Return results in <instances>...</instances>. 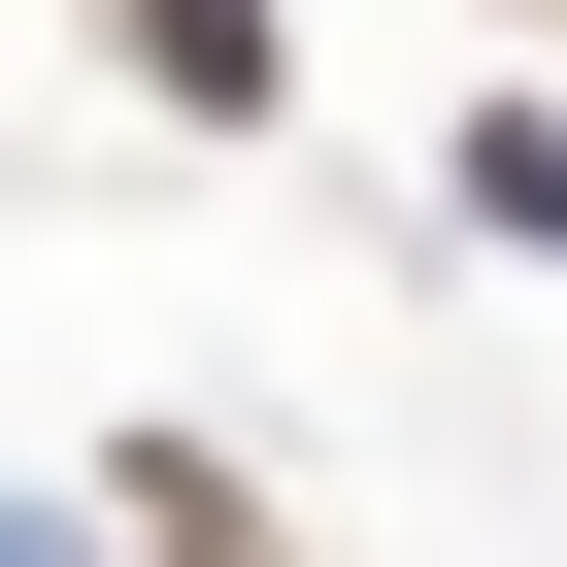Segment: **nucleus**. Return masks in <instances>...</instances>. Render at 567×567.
Instances as JSON below:
<instances>
[{
	"instance_id": "obj_1",
	"label": "nucleus",
	"mask_w": 567,
	"mask_h": 567,
	"mask_svg": "<svg viewBox=\"0 0 567 567\" xmlns=\"http://www.w3.org/2000/svg\"><path fill=\"white\" fill-rule=\"evenodd\" d=\"M134 68L167 101H267V0H134Z\"/></svg>"
}]
</instances>
